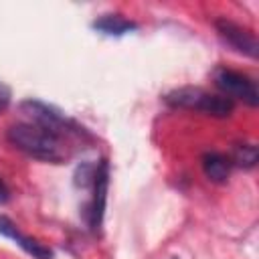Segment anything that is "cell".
Returning <instances> with one entry per match:
<instances>
[{"instance_id":"obj_1","label":"cell","mask_w":259,"mask_h":259,"mask_svg":"<svg viewBox=\"0 0 259 259\" xmlns=\"http://www.w3.org/2000/svg\"><path fill=\"white\" fill-rule=\"evenodd\" d=\"M8 142L26 156L42 162L59 164L67 158V152L63 148V136L30 121L12 123L8 127Z\"/></svg>"},{"instance_id":"obj_2","label":"cell","mask_w":259,"mask_h":259,"mask_svg":"<svg viewBox=\"0 0 259 259\" xmlns=\"http://www.w3.org/2000/svg\"><path fill=\"white\" fill-rule=\"evenodd\" d=\"M166 103L172 107L194 109V111H200V113L212 115V117H229L235 109V103L231 99H227L225 95H214L200 87L174 89L166 95Z\"/></svg>"},{"instance_id":"obj_3","label":"cell","mask_w":259,"mask_h":259,"mask_svg":"<svg viewBox=\"0 0 259 259\" xmlns=\"http://www.w3.org/2000/svg\"><path fill=\"white\" fill-rule=\"evenodd\" d=\"M20 113L24 115V121H30V123H36V125H42L59 136H81L83 134V127H79L75 121H71L65 113L57 111L55 107L42 103V101H36V99H26L20 103Z\"/></svg>"},{"instance_id":"obj_4","label":"cell","mask_w":259,"mask_h":259,"mask_svg":"<svg viewBox=\"0 0 259 259\" xmlns=\"http://www.w3.org/2000/svg\"><path fill=\"white\" fill-rule=\"evenodd\" d=\"M212 79H214V85L221 91V95H225L233 103H235V99H239V101L247 103L249 107H257L259 91H257V85L251 77H247L239 71L221 67V69L214 71Z\"/></svg>"},{"instance_id":"obj_5","label":"cell","mask_w":259,"mask_h":259,"mask_svg":"<svg viewBox=\"0 0 259 259\" xmlns=\"http://www.w3.org/2000/svg\"><path fill=\"white\" fill-rule=\"evenodd\" d=\"M214 26H217L219 36H221L233 51H237V53H241V55H247V57H251V59H257V55H259V45H257L255 34H253L249 28H245V26H241V24L229 20V18H219V20L214 22Z\"/></svg>"},{"instance_id":"obj_6","label":"cell","mask_w":259,"mask_h":259,"mask_svg":"<svg viewBox=\"0 0 259 259\" xmlns=\"http://www.w3.org/2000/svg\"><path fill=\"white\" fill-rule=\"evenodd\" d=\"M107 186H109V164L101 160L97 164V172L93 178V200L89 206V227L97 231L103 221L105 200H107Z\"/></svg>"},{"instance_id":"obj_7","label":"cell","mask_w":259,"mask_h":259,"mask_svg":"<svg viewBox=\"0 0 259 259\" xmlns=\"http://www.w3.org/2000/svg\"><path fill=\"white\" fill-rule=\"evenodd\" d=\"M0 235L12 239L24 253H28L32 259H53V251L49 247H45L42 243H38L36 239L26 237L24 233L18 231V227L8 219V217H0Z\"/></svg>"},{"instance_id":"obj_8","label":"cell","mask_w":259,"mask_h":259,"mask_svg":"<svg viewBox=\"0 0 259 259\" xmlns=\"http://www.w3.org/2000/svg\"><path fill=\"white\" fill-rule=\"evenodd\" d=\"M91 26L105 36H123V34H130L138 28V24L134 20L123 18L121 14H103L101 18L93 20Z\"/></svg>"},{"instance_id":"obj_9","label":"cell","mask_w":259,"mask_h":259,"mask_svg":"<svg viewBox=\"0 0 259 259\" xmlns=\"http://www.w3.org/2000/svg\"><path fill=\"white\" fill-rule=\"evenodd\" d=\"M202 172L210 182H217V184L227 182V178L231 174L229 156L219 154V152H206L202 156Z\"/></svg>"},{"instance_id":"obj_10","label":"cell","mask_w":259,"mask_h":259,"mask_svg":"<svg viewBox=\"0 0 259 259\" xmlns=\"http://www.w3.org/2000/svg\"><path fill=\"white\" fill-rule=\"evenodd\" d=\"M231 160V166H239V168H253L257 164V146L253 144H239L235 146L233 150V156L229 158Z\"/></svg>"},{"instance_id":"obj_11","label":"cell","mask_w":259,"mask_h":259,"mask_svg":"<svg viewBox=\"0 0 259 259\" xmlns=\"http://www.w3.org/2000/svg\"><path fill=\"white\" fill-rule=\"evenodd\" d=\"M8 103H10V89L4 83H0V113L8 107Z\"/></svg>"},{"instance_id":"obj_12","label":"cell","mask_w":259,"mask_h":259,"mask_svg":"<svg viewBox=\"0 0 259 259\" xmlns=\"http://www.w3.org/2000/svg\"><path fill=\"white\" fill-rule=\"evenodd\" d=\"M8 198H10V190H8V186L4 184V180L0 178V204L8 202Z\"/></svg>"}]
</instances>
